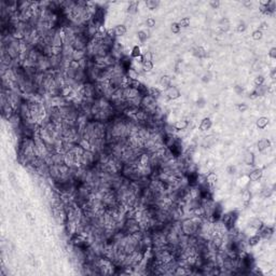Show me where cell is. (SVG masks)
I'll return each mask as SVG.
<instances>
[{
  "instance_id": "6da1fadb",
  "label": "cell",
  "mask_w": 276,
  "mask_h": 276,
  "mask_svg": "<svg viewBox=\"0 0 276 276\" xmlns=\"http://www.w3.org/2000/svg\"><path fill=\"white\" fill-rule=\"evenodd\" d=\"M88 42H90V39L84 34H77L71 46L74 51H85L86 48H88Z\"/></svg>"
},
{
  "instance_id": "7a4b0ae2",
  "label": "cell",
  "mask_w": 276,
  "mask_h": 276,
  "mask_svg": "<svg viewBox=\"0 0 276 276\" xmlns=\"http://www.w3.org/2000/svg\"><path fill=\"white\" fill-rule=\"evenodd\" d=\"M122 231L125 233L126 235L133 234L135 232H138L140 230L139 226V222H138L135 218H126L124 221V224H123Z\"/></svg>"
},
{
  "instance_id": "3957f363",
  "label": "cell",
  "mask_w": 276,
  "mask_h": 276,
  "mask_svg": "<svg viewBox=\"0 0 276 276\" xmlns=\"http://www.w3.org/2000/svg\"><path fill=\"white\" fill-rule=\"evenodd\" d=\"M237 217H238V212L233 210V212H226V214H222L220 219L224 222V224L228 226V229H231L233 228V226H235Z\"/></svg>"
},
{
  "instance_id": "277c9868",
  "label": "cell",
  "mask_w": 276,
  "mask_h": 276,
  "mask_svg": "<svg viewBox=\"0 0 276 276\" xmlns=\"http://www.w3.org/2000/svg\"><path fill=\"white\" fill-rule=\"evenodd\" d=\"M123 96H124L125 100H131L134 99L138 96H141L139 93V91L137 88H131V86H126V88H123Z\"/></svg>"
},
{
  "instance_id": "5b68a950",
  "label": "cell",
  "mask_w": 276,
  "mask_h": 276,
  "mask_svg": "<svg viewBox=\"0 0 276 276\" xmlns=\"http://www.w3.org/2000/svg\"><path fill=\"white\" fill-rule=\"evenodd\" d=\"M257 232H258V234L260 235L261 238H263V240H269V238L272 237L273 233H274V229H273L272 226H264L263 224Z\"/></svg>"
},
{
  "instance_id": "8992f818",
  "label": "cell",
  "mask_w": 276,
  "mask_h": 276,
  "mask_svg": "<svg viewBox=\"0 0 276 276\" xmlns=\"http://www.w3.org/2000/svg\"><path fill=\"white\" fill-rule=\"evenodd\" d=\"M180 95H181V93H180L178 88H176V86L170 85L169 88H167L165 90V96L167 97V99H169V100L177 99V98L180 97Z\"/></svg>"
},
{
  "instance_id": "52a82bcc",
  "label": "cell",
  "mask_w": 276,
  "mask_h": 276,
  "mask_svg": "<svg viewBox=\"0 0 276 276\" xmlns=\"http://www.w3.org/2000/svg\"><path fill=\"white\" fill-rule=\"evenodd\" d=\"M262 176H263L262 168H255V169L250 170L248 175V179L251 180V181H258V180L262 178Z\"/></svg>"
},
{
  "instance_id": "ba28073f",
  "label": "cell",
  "mask_w": 276,
  "mask_h": 276,
  "mask_svg": "<svg viewBox=\"0 0 276 276\" xmlns=\"http://www.w3.org/2000/svg\"><path fill=\"white\" fill-rule=\"evenodd\" d=\"M270 147H271V141L268 138H262V139H260L257 142V148H258V150L260 152L265 151L266 149H269Z\"/></svg>"
},
{
  "instance_id": "9c48e42d",
  "label": "cell",
  "mask_w": 276,
  "mask_h": 276,
  "mask_svg": "<svg viewBox=\"0 0 276 276\" xmlns=\"http://www.w3.org/2000/svg\"><path fill=\"white\" fill-rule=\"evenodd\" d=\"M125 76H126V78L131 81H138V79H139V74H138L134 68H132V67H131L130 69L126 70Z\"/></svg>"
},
{
  "instance_id": "30bf717a",
  "label": "cell",
  "mask_w": 276,
  "mask_h": 276,
  "mask_svg": "<svg viewBox=\"0 0 276 276\" xmlns=\"http://www.w3.org/2000/svg\"><path fill=\"white\" fill-rule=\"evenodd\" d=\"M261 240V237L258 233H255V234L250 235L248 238H247V245L250 247H254L256 245L259 244V242Z\"/></svg>"
},
{
  "instance_id": "8fae6325",
  "label": "cell",
  "mask_w": 276,
  "mask_h": 276,
  "mask_svg": "<svg viewBox=\"0 0 276 276\" xmlns=\"http://www.w3.org/2000/svg\"><path fill=\"white\" fill-rule=\"evenodd\" d=\"M217 180H218V177H217L216 173H208L206 175V182L210 188H214L216 186Z\"/></svg>"
},
{
  "instance_id": "7c38bea8",
  "label": "cell",
  "mask_w": 276,
  "mask_h": 276,
  "mask_svg": "<svg viewBox=\"0 0 276 276\" xmlns=\"http://www.w3.org/2000/svg\"><path fill=\"white\" fill-rule=\"evenodd\" d=\"M244 163L247 166H252L255 165V155L251 151H247L245 152L244 155Z\"/></svg>"
},
{
  "instance_id": "4fadbf2b",
  "label": "cell",
  "mask_w": 276,
  "mask_h": 276,
  "mask_svg": "<svg viewBox=\"0 0 276 276\" xmlns=\"http://www.w3.org/2000/svg\"><path fill=\"white\" fill-rule=\"evenodd\" d=\"M218 26H219V29H220L222 32H226L229 29H230V21L226 17L221 18L220 22H219V24H218Z\"/></svg>"
},
{
  "instance_id": "5bb4252c",
  "label": "cell",
  "mask_w": 276,
  "mask_h": 276,
  "mask_svg": "<svg viewBox=\"0 0 276 276\" xmlns=\"http://www.w3.org/2000/svg\"><path fill=\"white\" fill-rule=\"evenodd\" d=\"M212 120H210L209 118H204L202 121H201V124H200V130L202 131V132H205V131H208L210 130V127H212Z\"/></svg>"
},
{
  "instance_id": "9a60e30c",
  "label": "cell",
  "mask_w": 276,
  "mask_h": 276,
  "mask_svg": "<svg viewBox=\"0 0 276 276\" xmlns=\"http://www.w3.org/2000/svg\"><path fill=\"white\" fill-rule=\"evenodd\" d=\"M254 92L256 93V95L258 97L259 96H264V95L269 92V86L264 85V84H262V85H258V86H256V88H255Z\"/></svg>"
},
{
  "instance_id": "2e32d148",
  "label": "cell",
  "mask_w": 276,
  "mask_h": 276,
  "mask_svg": "<svg viewBox=\"0 0 276 276\" xmlns=\"http://www.w3.org/2000/svg\"><path fill=\"white\" fill-rule=\"evenodd\" d=\"M126 32H127V28H126L125 25H117L114 27L116 37H123L124 35H126Z\"/></svg>"
},
{
  "instance_id": "e0dca14e",
  "label": "cell",
  "mask_w": 276,
  "mask_h": 276,
  "mask_svg": "<svg viewBox=\"0 0 276 276\" xmlns=\"http://www.w3.org/2000/svg\"><path fill=\"white\" fill-rule=\"evenodd\" d=\"M249 226H250V228H252L256 231H258L259 229L263 226V221L261 220L260 218H252L249 222Z\"/></svg>"
},
{
  "instance_id": "ac0fdd59",
  "label": "cell",
  "mask_w": 276,
  "mask_h": 276,
  "mask_svg": "<svg viewBox=\"0 0 276 276\" xmlns=\"http://www.w3.org/2000/svg\"><path fill=\"white\" fill-rule=\"evenodd\" d=\"M160 85L162 86L163 88H169L170 85H172V78H170L169 76H163L161 77L160 79Z\"/></svg>"
},
{
  "instance_id": "d6986e66",
  "label": "cell",
  "mask_w": 276,
  "mask_h": 276,
  "mask_svg": "<svg viewBox=\"0 0 276 276\" xmlns=\"http://www.w3.org/2000/svg\"><path fill=\"white\" fill-rule=\"evenodd\" d=\"M256 125L257 127L260 128V130H264V128L269 125V119L265 118V117H261V118H259L258 120H257Z\"/></svg>"
},
{
  "instance_id": "ffe728a7",
  "label": "cell",
  "mask_w": 276,
  "mask_h": 276,
  "mask_svg": "<svg viewBox=\"0 0 276 276\" xmlns=\"http://www.w3.org/2000/svg\"><path fill=\"white\" fill-rule=\"evenodd\" d=\"M173 125H174V127L176 131H184L187 127H188L189 123H188V121H186V120H180V121H177V122Z\"/></svg>"
},
{
  "instance_id": "44dd1931",
  "label": "cell",
  "mask_w": 276,
  "mask_h": 276,
  "mask_svg": "<svg viewBox=\"0 0 276 276\" xmlns=\"http://www.w3.org/2000/svg\"><path fill=\"white\" fill-rule=\"evenodd\" d=\"M242 197H243V203H244V205L245 206H248L249 203H250V200H251V192H250L249 190H247V189H245L242 193Z\"/></svg>"
},
{
  "instance_id": "7402d4cb",
  "label": "cell",
  "mask_w": 276,
  "mask_h": 276,
  "mask_svg": "<svg viewBox=\"0 0 276 276\" xmlns=\"http://www.w3.org/2000/svg\"><path fill=\"white\" fill-rule=\"evenodd\" d=\"M138 12V1H131L127 7L128 14H136Z\"/></svg>"
},
{
  "instance_id": "603a6c76",
  "label": "cell",
  "mask_w": 276,
  "mask_h": 276,
  "mask_svg": "<svg viewBox=\"0 0 276 276\" xmlns=\"http://www.w3.org/2000/svg\"><path fill=\"white\" fill-rule=\"evenodd\" d=\"M206 51H205L204 48H202V46H196L195 49L193 50V55L196 56V57L198 58H203L206 56Z\"/></svg>"
},
{
  "instance_id": "cb8c5ba5",
  "label": "cell",
  "mask_w": 276,
  "mask_h": 276,
  "mask_svg": "<svg viewBox=\"0 0 276 276\" xmlns=\"http://www.w3.org/2000/svg\"><path fill=\"white\" fill-rule=\"evenodd\" d=\"M86 57V53H85V51H74V52H72V59H74V60H81V59H83V58H85Z\"/></svg>"
},
{
  "instance_id": "d4e9b609",
  "label": "cell",
  "mask_w": 276,
  "mask_h": 276,
  "mask_svg": "<svg viewBox=\"0 0 276 276\" xmlns=\"http://www.w3.org/2000/svg\"><path fill=\"white\" fill-rule=\"evenodd\" d=\"M78 145L81 147V148H83L84 150H90V151H91V149H92V146H91V142L88 141V140L84 139V138H82V137H81L80 139H79Z\"/></svg>"
},
{
  "instance_id": "484cf974",
  "label": "cell",
  "mask_w": 276,
  "mask_h": 276,
  "mask_svg": "<svg viewBox=\"0 0 276 276\" xmlns=\"http://www.w3.org/2000/svg\"><path fill=\"white\" fill-rule=\"evenodd\" d=\"M145 6H146L149 10H154V9H156L160 6V1H159V0H147V1L145 2Z\"/></svg>"
},
{
  "instance_id": "4316f807",
  "label": "cell",
  "mask_w": 276,
  "mask_h": 276,
  "mask_svg": "<svg viewBox=\"0 0 276 276\" xmlns=\"http://www.w3.org/2000/svg\"><path fill=\"white\" fill-rule=\"evenodd\" d=\"M149 95L154 97L155 99H159L162 95V92L159 88H149Z\"/></svg>"
},
{
  "instance_id": "83f0119b",
  "label": "cell",
  "mask_w": 276,
  "mask_h": 276,
  "mask_svg": "<svg viewBox=\"0 0 276 276\" xmlns=\"http://www.w3.org/2000/svg\"><path fill=\"white\" fill-rule=\"evenodd\" d=\"M142 55V53H141V50H140V48L138 45H135L134 48L132 49V52H131V57L132 58H138V57H140V56Z\"/></svg>"
},
{
  "instance_id": "f1b7e54d",
  "label": "cell",
  "mask_w": 276,
  "mask_h": 276,
  "mask_svg": "<svg viewBox=\"0 0 276 276\" xmlns=\"http://www.w3.org/2000/svg\"><path fill=\"white\" fill-rule=\"evenodd\" d=\"M148 32L145 31V30H139V31L137 32V38L138 40H139L141 43H144V42L147 41V39H148Z\"/></svg>"
},
{
  "instance_id": "f546056e",
  "label": "cell",
  "mask_w": 276,
  "mask_h": 276,
  "mask_svg": "<svg viewBox=\"0 0 276 276\" xmlns=\"http://www.w3.org/2000/svg\"><path fill=\"white\" fill-rule=\"evenodd\" d=\"M141 68L144 72H150L153 69V63L152 62H142Z\"/></svg>"
},
{
  "instance_id": "4dcf8cb0",
  "label": "cell",
  "mask_w": 276,
  "mask_h": 276,
  "mask_svg": "<svg viewBox=\"0 0 276 276\" xmlns=\"http://www.w3.org/2000/svg\"><path fill=\"white\" fill-rule=\"evenodd\" d=\"M152 58H153V56H152V53L150 51H146L141 55L142 62H152Z\"/></svg>"
},
{
  "instance_id": "1f68e13d",
  "label": "cell",
  "mask_w": 276,
  "mask_h": 276,
  "mask_svg": "<svg viewBox=\"0 0 276 276\" xmlns=\"http://www.w3.org/2000/svg\"><path fill=\"white\" fill-rule=\"evenodd\" d=\"M273 193V190L271 188H269V187H264V188L261 190V195L263 196V197H270L271 195H272Z\"/></svg>"
},
{
  "instance_id": "d6a6232c",
  "label": "cell",
  "mask_w": 276,
  "mask_h": 276,
  "mask_svg": "<svg viewBox=\"0 0 276 276\" xmlns=\"http://www.w3.org/2000/svg\"><path fill=\"white\" fill-rule=\"evenodd\" d=\"M251 37H252V39H254V40L259 41V40H260V39H262V37H263V32L261 31V30L257 29V30H255V31L252 32Z\"/></svg>"
},
{
  "instance_id": "836d02e7",
  "label": "cell",
  "mask_w": 276,
  "mask_h": 276,
  "mask_svg": "<svg viewBox=\"0 0 276 276\" xmlns=\"http://www.w3.org/2000/svg\"><path fill=\"white\" fill-rule=\"evenodd\" d=\"M179 26L180 27H188L190 25V18L189 17H183L179 21Z\"/></svg>"
},
{
  "instance_id": "e575fe53",
  "label": "cell",
  "mask_w": 276,
  "mask_h": 276,
  "mask_svg": "<svg viewBox=\"0 0 276 276\" xmlns=\"http://www.w3.org/2000/svg\"><path fill=\"white\" fill-rule=\"evenodd\" d=\"M264 80H265V79H264L263 76H257L256 78H255V80H254V83H255V85H256V86L262 85V84H264Z\"/></svg>"
},
{
  "instance_id": "d590c367",
  "label": "cell",
  "mask_w": 276,
  "mask_h": 276,
  "mask_svg": "<svg viewBox=\"0 0 276 276\" xmlns=\"http://www.w3.org/2000/svg\"><path fill=\"white\" fill-rule=\"evenodd\" d=\"M180 29H181V27L179 26L178 23H173L172 26H170V30H172L173 34H179Z\"/></svg>"
},
{
  "instance_id": "8d00e7d4",
  "label": "cell",
  "mask_w": 276,
  "mask_h": 276,
  "mask_svg": "<svg viewBox=\"0 0 276 276\" xmlns=\"http://www.w3.org/2000/svg\"><path fill=\"white\" fill-rule=\"evenodd\" d=\"M146 26L149 28H152L155 26V20L153 17H148L146 20Z\"/></svg>"
},
{
  "instance_id": "74e56055",
  "label": "cell",
  "mask_w": 276,
  "mask_h": 276,
  "mask_svg": "<svg viewBox=\"0 0 276 276\" xmlns=\"http://www.w3.org/2000/svg\"><path fill=\"white\" fill-rule=\"evenodd\" d=\"M245 29H246V25H245V23H240V24L237 25V28H236V30H237L238 32H243L245 31Z\"/></svg>"
},
{
  "instance_id": "f35d334b",
  "label": "cell",
  "mask_w": 276,
  "mask_h": 276,
  "mask_svg": "<svg viewBox=\"0 0 276 276\" xmlns=\"http://www.w3.org/2000/svg\"><path fill=\"white\" fill-rule=\"evenodd\" d=\"M237 109H238V111H240V112H245L247 109H248V106H247L246 104H240L237 106Z\"/></svg>"
},
{
  "instance_id": "ab89813d",
  "label": "cell",
  "mask_w": 276,
  "mask_h": 276,
  "mask_svg": "<svg viewBox=\"0 0 276 276\" xmlns=\"http://www.w3.org/2000/svg\"><path fill=\"white\" fill-rule=\"evenodd\" d=\"M269 56H270L271 58H276V48H272L270 50V52H269Z\"/></svg>"
},
{
  "instance_id": "60d3db41",
  "label": "cell",
  "mask_w": 276,
  "mask_h": 276,
  "mask_svg": "<svg viewBox=\"0 0 276 276\" xmlns=\"http://www.w3.org/2000/svg\"><path fill=\"white\" fill-rule=\"evenodd\" d=\"M209 4L212 6V9H217L219 6H220V2H219V1H210Z\"/></svg>"
},
{
  "instance_id": "b9f144b4",
  "label": "cell",
  "mask_w": 276,
  "mask_h": 276,
  "mask_svg": "<svg viewBox=\"0 0 276 276\" xmlns=\"http://www.w3.org/2000/svg\"><path fill=\"white\" fill-rule=\"evenodd\" d=\"M235 170H236V168L234 167V166H230V167H229V174H231V175H234L235 174Z\"/></svg>"
},
{
  "instance_id": "7bdbcfd3",
  "label": "cell",
  "mask_w": 276,
  "mask_h": 276,
  "mask_svg": "<svg viewBox=\"0 0 276 276\" xmlns=\"http://www.w3.org/2000/svg\"><path fill=\"white\" fill-rule=\"evenodd\" d=\"M263 29H268V24H266V23H262L260 28H259V30H261V31H262Z\"/></svg>"
},
{
  "instance_id": "ee69618b",
  "label": "cell",
  "mask_w": 276,
  "mask_h": 276,
  "mask_svg": "<svg viewBox=\"0 0 276 276\" xmlns=\"http://www.w3.org/2000/svg\"><path fill=\"white\" fill-rule=\"evenodd\" d=\"M249 98H250V99H256V98H258V96H257V95H256V93L252 92L251 94L249 95Z\"/></svg>"
},
{
  "instance_id": "f6af8a7d",
  "label": "cell",
  "mask_w": 276,
  "mask_h": 276,
  "mask_svg": "<svg viewBox=\"0 0 276 276\" xmlns=\"http://www.w3.org/2000/svg\"><path fill=\"white\" fill-rule=\"evenodd\" d=\"M27 218H28V219H29V221H30V222H31V223H32V222H34V221H35V219H34V218H32V216H31V215H30V214H27Z\"/></svg>"
},
{
  "instance_id": "bcb514c9",
  "label": "cell",
  "mask_w": 276,
  "mask_h": 276,
  "mask_svg": "<svg viewBox=\"0 0 276 276\" xmlns=\"http://www.w3.org/2000/svg\"><path fill=\"white\" fill-rule=\"evenodd\" d=\"M271 78L274 80L275 79V70H272V74H271Z\"/></svg>"
},
{
  "instance_id": "7dc6e473",
  "label": "cell",
  "mask_w": 276,
  "mask_h": 276,
  "mask_svg": "<svg viewBox=\"0 0 276 276\" xmlns=\"http://www.w3.org/2000/svg\"><path fill=\"white\" fill-rule=\"evenodd\" d=\"M244 4H245V6H247V7H249V6H251V2H249V1H245V2H244Z\"/></svg>"
}]
</instances>
